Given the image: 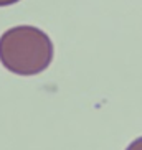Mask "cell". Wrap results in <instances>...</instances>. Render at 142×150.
Segmentation results:
<instances>
[{
  "mask_svg": "<svg viewBox=\"0 0 142 150\" xmlns=\"http://www.w3.org/2000/svg\"><path fill=\"white\" fill-rule=\"evenodd\" d=\"M53 59V43L43 30L31 25L9 28L0 36V63L18 76L43 73Z\"/></svg>",
  "mask_w": 142,
  "mask_h": 150,
  "instance_id": "obj_1",
  "label": "cell"
},
{
  "mask_svg": "<svg viewBox=\"0 0 142 150\" xmlns=\"http://www.w3.org/2000/svg\"><path fill=\"white\" fill-rule=\"evenodd\" d=\"M126 150H142V137H137L136 140H132L127 145V149H126Z\"/></svg>",
  "mask_w": 142,
  "mask_h": 150,
  "instance_id": "obj_2",
  "label": "cell"
},
{
  "mask_svg": "<svg viewBox=\"0 0 142 150\" xmlns=\"http://www.w3.org/2000/svg\"><path fill=\"white\" fill-rule=\"evenodd\" d=\"M20 2V0H0V7H9V5H13Z\"/></svg>",
  "mask_w": 142,
  "mask_h": 150,
  "instance_id": "obj_3",
  "label": "cell"
}]
</instances>
